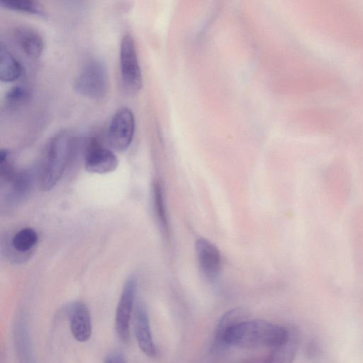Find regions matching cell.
<instances>
[{"instance_id":"obj_1","label":"cell","mask_w":363,"mask_h":363,"mask_svg":"<svg viewBox=\"0 0 363 363\" xmlns=\"http://www.w3.org/2000/svg\"><path fill=\"white\" fill-rule=\"evenodd\" d=\"M293 335L285 327L262 320H244L230 328L223 338V347L245 349L274 348Z\"/></svg>"},{"instance_id":"obj_2","label":"cell","mask_w":363,"mask_h":363,"mask_svg":"<svg viewBox=\"0 0 363 363\" xmlns=\"http://www.w3.org/2000/svg\"><path fill=\"white\" fill-rule=\"evenodd\" d=\"M74 147V138L68 130H61L50 138L38 177L42 190L49 191L57 184L72 157Z\"/></svg>"},{"instance_id":"obj_3","label":"cell","mask_w":363,"mask_h":363,"mask_svg":"<svg viewBox=\"0 0 363 363\" xmlns=\"http://www.w3.org/2000/svg\"><path fill=\"white\" fill-rule=\"evenodd\" d=\"M108 86L107 67L104 62L98 59L86 62L74 82V89L77 93L92 99L105 97Z\"/></svg>"},{"instance_id":"obj_4","label":"cell","mask_w":363,"mask_h":363,"mask_svg":"<svg viewBox=\"0 0 363 363\" xmlns=\"http://www.w3.org/2000/svg\"><path fill=\"white\" fill-rule=\"evenodd\" d=\"M120 67L122 84L130 94L138 92L143 86V77L135 44L130 34L123 36L120 45Z\"/></svg>"},{"instance_id":"obj_5","label":"cell","mask_w":363,"mask_h":363,"mask_svg":"<svg viewBox=\"0 0 363 363\" xmlns=\"http://www.w3.org/2000/svg\"><path fill=\"white\" fill-rule=\"evenodd\" d=\"M135 133V118L128 107L117 110L113 116L108 129L107 138L111 148L125 150L131 144Z\"/></svg>"},{"instance_id":"obj_6","label":"cell","mask_w":363,"mask_h":363,"mask_svg":"<svg viewBox=\"0 0 363 363\" xmlns=\"http://www.w3.org/2000/svg\"><path fill=\"white\" fill-rule=\"evenodd\" d=\"M137 291V280L129 277L124 283L115 315V330L118 339L126 342L130 337V321Z\"/></svg>"},{"instance_id":"obj_7","label":"cell","mask_w":363,"mask_h":363,"mask_svg":"<svg viewBox=\"0 0 363 363\" xmlns=\"http://www.w3.org/2000/svg\"><path fill=\"white\" fill-rule=\"evenodd\" d=\"M84 167L91 173L106 174L114 171L118 160L114 152L95 138L89 140L84 152Z\"/></svg>"},{"instance_id":"obj_8","label":"cell","mask_w":363,"mask_h":363,"mask_svg":"<svg viewBox=\"0 0 363 363\" xmlns=\"http://www.w3.org/2000/svg\"><path fill=\"white\" fill-rule=\"evenodd\" d=\"M133 321L135 336L139 348L145 355L156 357L157 349L152 335L148 311L141 301L135 304Z\"/></svg>"},{"instance_id":"obj_9","label":"cell","mask_w":363,"mask_h":363,"mask_svg":"<svg viewBox=\"0 0 363 363\" xmlns=\"http://www.w3.org/2000/svg\"><path fill=\"white\" fill-rule=\"evenodd\" d=\"M195 250L203 274L208 279H216L222 267L221 255L218 247L208 239L200 238L195 242Z\"/></svg>"},{"instance_id":"obj_10","label":"cell","mask_w":363,"mask_h":363,"mask_svg":"<svg viewBox=\"0 0 363 363\" xmlns=\"http://www.w3.org/2000/svg\"><path fill=\"white\" fill-rule=\"evenodd\" d=\"M70 330L78 342H84L91 335V319L87 306L82 301L70 303L67 308Z\"/></svg>"},{"instance_id":"obj_11","label":"cell","mask_w":363,"mask_h":363,"mask_svg":"<svg viewBox=\"0 0 363 363\" xmlns=\"http://www.w3.org/2000/svg\"><path fill=\"white\" fill-rule=\"evenodd\" d=\"M13 342L19 363H36L26 315L20 313L13 324Z\"/></svg>"},{"instance_id":"obj_12","label":"cell","mask_w":363,"mask_h":363,"mask_svg":"<svg viewBox=\"0 0 363 363\" xmlns=\"http://www.w3.org/2000/svg\"><path fill=\"white\" fill-rule=\"evenodd\" d=\"M16 40L22 50L31 58L39 57L44 50L41 35L33 28L21 26L15 31Z\"/></svg>"},{"instance_id":"obj_13","label":"cell","mask_w":363,"mask_h":363,"mask_svg":"<svg viewBox=\"0 0 363 363\" xmlns=\"http://www.w3.org/2000/svg\"><path fill=\"white\" fill-rule=\"evenodd\" d=\"M9 183L7 200L11 204H18L26 199L32 189L33 173L27 170L18 172Z\"/></svg>"},{"instance_id":"obj_14","label":"cell","mask_w":363,"mask_h":363,"mask_svg":"<svg viewBox=\"0 0 363 363\" xmlns=\"http://www.w3.org/2000/svg\"><path fill=\"white\" fill-rule=\"evenodd\" d=\"M247 311L242 308H235L226 312L217 325L214 345L217 348L223 347V338L227 331L235 324L246 320Z\"/></svg>"},{"instance_id":"obj_15","label":"cell","mask_w":363,"mask_h":363,"mask_svg":"<svg viewBox=\"0 0 363 363\" xmlns=\"http://www.w3.org/2000/svg\"><path fill=\"white\" fill-rule=\"evenodd\" d=\"M22 74L20 62L1 45L0 47V79L4 82H11L18 79Z\"/></svg>"},{"instance_id":"obj_16","label":"cell","mask_w":363,"mask_h":363,"mask_svg":"<svg viewBox=\"0 0 363 363\" xmlns=\"http://www.w3.org/2000/svg\"><path fill=\"white\" fill-rule=\"evenodd\" d=\"M297 347V340L293 333L286 342L272 348L266 363H293Z\"/></svg>"},{"instance_id":"obj_17","label":"cell","mask_w":363,"mask_h":363,"mask_svg":"<svg viewBox=\"0 0 363 363\" xmlns=\"http://www.w3.org/2000/svg\"><path fill=\"white\" fill-rule=\"evenodd\" d=\"M1 6L11 11L44 16L45 11L38 1L31 0H3Z\"/></svg>"},{"instance_id":"obj_18","label":"cell","mask_w":363,"mask_h":363,"mask_svg":"<svg viewBox=\"0 0 363 363\" xmlns=\"http://www.w3.org/2000/svg\"><path fill=\"white\" fill-rule=\"evenodd\" d=\"M38 242V234L30 228L18 230L13 236L11 245L16 251L24 253L32 249Z\"/></svg>"},{"instance_id":"obj_19","label":"cell","mask_w":363,"mask_h":363,"mask_svg":"<svg viewBox=\"0 0 363 363\" xmlns=\"http://www.w3.org/2000/svg\"><path fill=\"white\" fill-rule=\"evenodd\" d=\"M30 94L28 89L21 86L12 87L5 96V105L11 109L14 110L25 105L29 101Z\"/></svg>"},{"instance_id":"obj_20","label":"cell","mask_w":363,"mask_h":363,"mask_svg":"<svg viewBox=\"0 0 363 363\" xmlns=\"http://www.w3.org/2000/svg\"><path fill=\"white\" fill-rule=\"evenodd\" d=\"M153 197L155 213L159 223L164 231L167 232L168 222L164 204V193L162 187L159 182H155L154 184Z\"/></svg>"},{"instance_id":"obj_21","label":"cell","mask_w":363,"mask_h":363,"mask_svg":"<svg viewBox=\"0 0 363 363\" xmlns=\"http://www.w3.org/2000/svg\"><path fill=\"white\" fill-rule=\"evenodd\" d=\"M11 152L1 149L0 152V174L2 181L9 183L16 174Z\"/></svg>"},{"instance_id":"obj_22","label":"cell","mask_w":363,"mask_h":363,"mask_svg":"<svg viewBox=\"0 0 363 363\" xmlns=\"http://www.w3.org/2000/svg\"><path fill=\"white\" fill-rule=\"evenodd\" d=\"M104 363H127L123 355L116 352H111L105 357Z\"/></svg>"},{"instance_id":"obj_23","label":"cell","mask_w":363,"mask_h":363,"mask_svg":"<svg viewBox=\"0 0 363 363\" xmlns=\"http://www.w3.org/2000/svg\"><path fill=\"white\" fill-rule=\"evenodd\" d=\"M315 18H316V17H315ZM316 20H317V18H316ZM317 21H318V20H317ZM318 24H319V23H318ZM319 26H320V25H319ZM320 29H321V28H320ZM321 30H322V29H321ZM322 33H323V30H322Z\"/></svg>"}]
</instances>
